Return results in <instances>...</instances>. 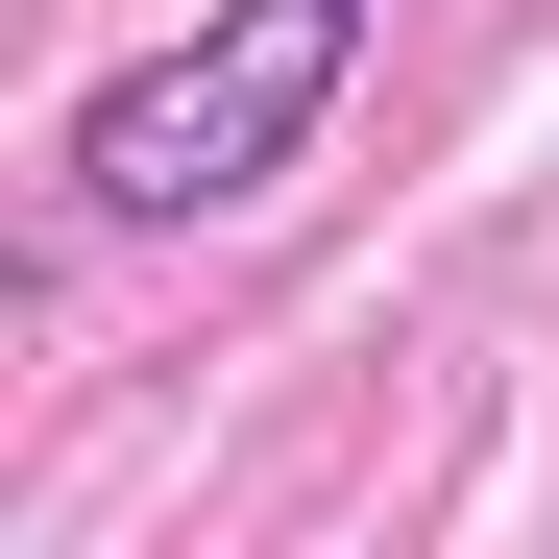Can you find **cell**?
<instances>
[{"instance_id": "1", "label": "cell", "mask_w": 559, "mask_h": 559, "mask_svg": "<svg viewBox=\"0 0 559 559\" xmlns=\"http://www.w3.org/2000/svg\"><path fill=\"white\" fill-rule=\"evenodd\" d=\"M365 25H390V0H195V25H170L146 73H98V98H73V219H98V243L243 219L267 170H293V146L341 122Z\"/></svg>"}]
</instances>
